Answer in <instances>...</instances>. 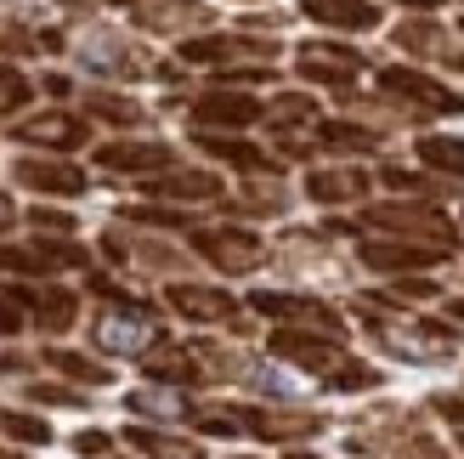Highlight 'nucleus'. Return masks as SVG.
Instances as JSON below:
<instances>
[{
	"instance_id": "nucleus-28",
	"label": "nucleus",
	"mask_w": 464,
	"mask_h": 459,
	"mask_svg": "<svg viewBox=\"0 0 464 459\" xmlns=\"http://www.w3.org/2000/svg\"><path fill=\"white\" fill-rule=\"evenodd\" d=\"M57 369H63V375H80V380H108V369H97V363H85V357H74V352H57Z\"/></svg>"
},
{
	"instance_id": "nucleus-14",
	"label": "nucleus",
	"mask_w": 464,
	"mask_h": 459,
	"mask_svg": "<svg viewBox=\"0 0 464 459\" xmlns=\"http://www.w3.org/2000/svg\"><path fill=\"white\" fill-rule=\"evenodd\" d=\"M255 312H266V317H306V324H329L334 329V312L329 307H312V301H295V295H255Z\"/></svg>"
},
{
	"instance_id": "nucleus-22",
	"label": "nucleus",
	"mask_w": 464,
	"mask_h": 459,
	"mask_svg": "<svg viewBox=\"0 0 464 459\" xmlns=\"http://www.w3.org/2000/svg\"><path fill=\"white\" fill-rule=\"evenodd\" d=\"M91 113H102V120H113V125H136V120H142V108H136V103L108 97V91H97V97H91Z\"/></svg>"
},
{
	"instance_id": "nucleus-5",
	"label": "nucleus",
	"mask_w": 464,
	"mask_h": 459,
	"mask_svg": "<svg viewBox=\"0 0 464 459\" xmlns=\"http://www.w3.org/2000/svg\"><path fill=\"white\" fill-rule=\"evenodd\" d=\"M17 188H34V193H80L85 188V171L63 165V159H17Z\"/></svg>"
},
{
	"instance_id": "nucleus-20",
	"label": "nucleus",
	"mask_w": 464,
	"mask_h": 459,
	"mask_svg": "<svg viewBox=\"0 0 464 459\" xmlns=\"http://www.w3.org/2000/svg\"><path fill=\"white\" fill-rule=\"evenodd\" d=\"M232 52H244V40H188V45H181V57H188V63H221V57H232Z\"/></svg>"
},
{
	"instance_id": "nucleus-29",
	"label": "nucleus",
	"mask_w": 464,
	"mask_h": 459,
	"mask_svg": "<svg viewBox=\"0 0 464 459\" xmlns=\"http://www.w3.org/2000/svg\"><path fill=\"white\" fill-rule=\"evenodd\" d=\"M397 40L413 45V52H430V45H436V29H430V23H408V29H397Z\"/></svg>"
},
{
	"instance_id": "nucleus-37",
	"label": "nucleus",
	"mask_w": 464,
	"mask_h": 459,
	"mask_svg": "<svg viewBox=\"0 0 464 459\" xmlns=\"http://www.w3.org/2000/svg\"><path fill=\"white\" fill-rule=\"evenodd\" d=\"M0 210H6V204H0Z\"/></svg>"
},
{
	"instance_id": "nucleus-32",
	"label": "nucleus",
	"mask_w": 464,
	"mask_h": 459,
	"mask_svg": "<svg viewBox=\"0 0 464 459\" xmlns=\"http://www.w3.org/2000/svg\"><path fill=\"white\" fill-rule=\"evenodd\" d=\"M34 227H57V233H63V227H74V216H63V210H34Z\"/></svg>"
},
{
	"instance_id": "nucleus-33",
	"label": "nucleus",
	"mask_w": 464,
	"mask_h": 459,
	"mask_svg": "<svg viewBox=\"0 0 464 459\" xmlns=\"http://www.w3.org/2000/svg\"><path fill=\"white\" fill-rule=\"evenodd\" d=\"M102 448H108L102 431H85V437H80V454H102Z\"/></svg>"
},
{
	"instance_id": "nucleus-7",
	"label": "nucleus",
	"mask_w": 464,
	"mask_h": 459,
	"mask_svg": "<svg viewBox=\"0 0 464 459\" xmlns=\"http://www.w3.org/2000/svg\"><path fill=\"white\" fill-rule=\"evenodd\" d=\"M362 261H368V267H380V272H402V267H430V261H442V249H430V244H391V239H374V244H362Z\"/></svg>"
},
{
	"instance_id": "nucleus-11",
	"label": "nucleus",
	"mask_w": 464,
	"mask_h": 459,
	"mask_svg": "<svg viewBox=\"0 0 464 459\" xmlns=\"http://www.w3.org/2000/svg\"><path fill=\"white\" fill-rule=\"evenodd\" d=\"M306 17L329 23V29H374L380 12L368 0H306Z\"/></svg>"
},
{
	"instance_id": "nucleus-4",
	"label": "nucleus",
	"mask_w": 464,
	"mask_h": 459,
	"mask_svg": "<svg viewBox=\"0 0 464 459\" xmlns=\"http://www.w3.org/2000/svg\"><path fill=\"white\" fill-rule=\"evenodd\" d=\"M380 85L391 91V97H408V103L436 108V113H459V108H464V103L453 97L448 85H436V80H425V74H413V68H385V74H380Z\"/></svg>"
},
{
	"instance_id": "nucleus-3",
	"label": "nucleus",
	"mask_w": 464,
	"mask_h": 459,
	"mask_svg": "<svg viewBox=\"0 0 464 459\" xmlns=\"http://www.w3.org/2000/svg\"><path fill=\"white\" fill-rule=\"evenodd\" d=\"M368 221L374 227H397V233H420V239H436V244H453V227L448 216L425 210V204H380V210H368Z\"/></svg>"
},
{
	"instance_id": "nucleus-18",
	"label": "nucleus",
	"mask_w": 464,
	"mask_h": 459,
	"mask_svg": "<svg viewBox=\"0 0 464 459\" xmlns=\"http://www.w3.org/2000/svg\"><path fill=\"white\" fill-rule=\"evenodd\" d=\"M420 159H425V165H436V171L464 176V142H459V136H425V142H420Z\"/></svg>"
},
{
	"instance_id": "nucleus-17",
	"label": "nucleus",
	"mask_w": 464,
	"mask_h": 459,
	"mask_svg": "<svg viewBox=\"0 0 464 459\" xmlns=\"http://www.w3.org/2000/svg\"><path fill=\"white\" fill-rule=\"evenodd\" d=\"M29 312L40 317L45 329H68V324H74V295H63V289H45V295H34V301H29Z\"/></svg>"
},
{
	"instance_id": "nucleus-27",
	"label": "nucleus",
	"mask_w": 464,
	"mask_h": 459,
	"mask_svg": "<svg viewBox=\"0 0 464 459\" xmlns=\"http://www.w3.org/2000/svg\"><path fill=\"white\" fill-rule=\"evenodd\" d=\"M272 120L289 125V120H312V97H277L272 103Z\"/></svg>"
},
{
	"instance_id": "nucleus-1",
	"label": "nucleus",
	"mask_w": 464,
	"mask_h": 459,
	"mask_svg": "<svg viewBox=\"0 0 464 459\" xmlns=\"http://www.w3.org/2000/svg\"><path fill=\"white\" fill-rule=\"evenodd\" d=\"M193 244H198V256H210L227 272H249L261 261V239L244 233V227H204V233H193Z\"/></svg>"
},
{
	"instance_id": "nucleus-6",
	"label": "nucleus",
	"mask_w": 464,
	"mask_h": 459,
	"mask_svg": "<svg viewBox=\"0 0 464 459\" xmlns=\"http://www.w3.org/2000/svg\"><path fill=\"white\" fill-rule=\"evenodd\" d=\"M261 113L266 108L255 103V97H238V91H210V97L193 103V120L198 125H255Z\"/></svg>"
},
{
	"instance_id": "nucleus-19",
	"label": "nucleus",
	"mask_w": 464,
	"mask_h": 459,
	"mask_svg": "<svg viewBox=\"0 0 464 459\" xmlns=\"http://www.w3.org/2000/svg\"><path fill=\"white\" fill-rule=\"evenodd\" d=\"M142 335H148V312L136 317V324H125V317H108V324L97 329V340H102L108 352H136V340H142Z\"/></svg>"
},
{
	"instance_id": "nucleus-10",
	"label": "nucleus",
	"mask_w": 464,
	"mask_h": 459,
	"mask_svg": "<svg viewBox=\"0 0 464 459\" xmlns=\"http://www.w3.org/2000/svg\"><path fill=\"white\" fill-rule=\"evenodd\" d=\"M272 352H277V357H289V363H300V369H329V363H334V340L277 329V335H272Z\"/></svg>"
},
{
	"instance_id": "nucleus-31",
	"label": "nucleus",
	"mask_w": 464,
	"mask_h": 459,
	"mask_svg": "<svg viewBox=\"0 0 464 459\" xmlns=\"http://www.w3.org/2000/svg\"><path fill=\"white\" fill-rule=\"evenodd\" d=\"M29 392H34L40 403H80L74 392H63V386H29Z\"/></svg>"
},
{
	"instance_id": "nucleus-21",
	"label": "nucleus",
	"mask_w": 464,
	"mask_h": 459,
	"mask_svg": "<svg viewBox=\"0 0 464 459\" xmlns=\"http://www.w3.org/2000/svg\"><path fill=\"white\" fill-rule=\"evenodd\" d=\"M0 431L6 437H17V443H52V431H45V420H34V415H0Z\"/></svg>"
},
{
	"instance_id": "nucleus-13",
	"label": "nucleus",
	"mask_w": 464,
	"mask_h": 459,
	"mask_svg": "<svg viewBox=\"0 0 464 459\" xmlns=\"http://www.w3.org/2000/svg\"><path fill=\"white\" fill-rule=\"evenodd\" d=\"M153 193H165V199H216L221 181L210 171H170V176H153Z\"/></svg>"
},
{
	"instance_id": "nucleus-26",
	"label": "nucleus",
	"mask_w": 464,
	"mask_h": 459,
	"mask_svg": "<svg viewBox=\"0 0 464 459\" xmlns=\"http://www.w3.org/2000/svg\"><path fill=\"white\" fill-rule=\"evenodd\" d=\"M323 142H329V148H374V131H357V125H323Z\"/></svg>"
},
{
	"instance_id": "nucleus-12",
	"label": "nucleus",
	"mask_w": 464,
	"mask_h": 459,
	"mask_svg": "<svg viewBox=\"0 0 464 459\" xmlns=\"http://www.w3.org/2000/svg\"><path fill=\"white\" fill-rule=\"evenodd\" d=\"M170 307L181 317H227L232 312V301H227L221 289H198V284H176L170 289Z\"/></svg>"
},
{
	"instance_id": "nucleus-30",
	"label": "nucleus",
	"mask_w": 464,
	"mask_h": 459,
	"mask_svg": "<svg viewBox=\"0 0 464 459\" xmlns=\"http://www.w3.org/2000/svg\"><path fill=\"white\" fill-rule=\"evenodd\" d=\"M136 408H153V415H188V403H181V397H136Z\"/></svg>"
},
{
	"instance_id": "nucleus-2",
	"label": "nucleus",
	"mask_w": 464,
	"mask_h": 459,
	"mask_svg": "<svg viewBox=\"0 0 464 459\" xmlns=\"http://www.w3.org/2000/svg\"><path fill=\"white\" fill-rule=\"evenodd\" d=\"M17 142H34V148H85V120L74 113H34V120H17L12 125Z\"/></svg>"
},
{
	"instance_id": "nucleus-35",
	"label": "nucleus",
	"mask_w": 464,
	"mask_h": 459,
	"mask_svg": "<svg viewBox=\"0 0 464 459\" xmlns=\"http://www.w3.org/2000/svg\"><path fill=\"white\" fill-rule=\"evenodd\" d=\"M453 312H459V317H464V301H453Z\"/></svg>"
},
{
	"instance_id": "nucleus-23",
	"label": "nucleus",
	"mask_w": 464,
	"mask_h": 459,
	"mask_svg": "<svg viewBox=\"0 0 464 459\" xmlns=\"http://www.w3.org/2000/svg\"><path fill=\"white\" fill-rule=\"evenodd\" d=\"M29 103V80L17 74V68H0V113H12Z\"/></svg>"
},
{
	"instance_id": "nucleus-34",
	"label": "nucleus",
	"mask_w": 464,
	"mask_h": 459,
	"mask_svg": "<svg viewBox=\"0 0 464 459\" xmlns=\"http://www.w3.org/2000/svg\"><path fill=\"white\" fill-rule=\"evenodd\" d=\"M397 6H420V12H430V6H442V0H397Z\"/></svg>"
},
{
	"instance_id": "nucleus-24",
	"label": "nucleus",
	"mask_w": 464,
	"mask_h": 459,
	"mask_svg": "<svg viewBox=\"0 0 464 459\" xmlns=\"http://www.w3.org/2000/svg\"><path fill=\"white\" fill-rule=\"evenodd\" d=\"M130 443L148 448V454H159V459H198V448H176V443L159 437V431H130Z\"/></svg>"
},
{
	"instance_id": "nucleus-15",
	"label": "nucleus",
	"mask_w": 464,
	"mask_h": 459,
	"mask_svg": "<svg viewBox=\"0 0 464 459\" xmlns=\"http://www.w3.org/2000/svg\"><path fill=\"white\" fill-rule=\"evenodd\" d=\"M362 188H368V181H362V171H317V176L306 181V193H312V199H323V204L357 199Z\"/></svg>"
},
{
	"instance_id": "nucleus-36",
	"label": "nucleus",
	"mask_w": 464,
	"mask_h": 459,
	"mask_svg": "<svg viewBox=\"0 0 464 459\" xmlns=\"http://www.w3.org/2000/svg\"><path fill=\"white\" fill-rule=\"evenodd\" d=\"M0 459H12V454H0Z\"/></svg>"
},
{
	"instance_id": "nucleus-25",
	"label": "nucleus",
	"mask_w": 464,
	"mask_h": 459,
	"mask_svg": "<svg viewBox=\"0 0 464 459\" xmlns=\"http://www.w3.org/2000/svg\"><path fill=\"white\" fill-rule=\"evenodd\" d=\"M29 301H34L29 289H0V329H23V307Z\"/></svg>"
},
{
	"instance_id": "nucleus-16",
	"label": "nucleus",
	"mask_w": 464,
	"mask_h": 459,
	"mask_svg": "<svg viewBox=\"0 0 464 459\" xmlns=\"http://www.w3.org/2000/svg\"><path fill=\"white\" fill-rule=\"evenodd\" d=\"M198 148H204V153H216V159H227V165H238V171H266V153H261V148H249V142H232V136L198 131Z\"/></svg>"
},
{
	"instance_id": "nucleus-9",
	"label": "nucleus",
	"mask_w": 464,
	"mask_h": 459,
	"mask_svg": "<svg viewBox=\"0 0 464 459\" xmlns=\"http://www.w3.org/2000/svg\"><path fill=\"white\" fill-rule=\"evenodd\" d=\"M97 159L108 171H136V176H142V171H165L170 148H159V142H108Z\"/></svg>"
},
{
	"instance_id": "nucleus-8",
	"label": "nucleus",
	"mask_w": 464,
	"mask_h": 459,
	"mask_svg": "<svg viewBox=\"0 0 464 459\" xmlns=\"http://www.w3.org/2000/svg\"><path fill=\"white\" fill-rule=\"evenodd\" d=\"M362 68L357 52H345V45H306L300 52V74L306 80H352Z\"/></svg>"
}]
</instances>
